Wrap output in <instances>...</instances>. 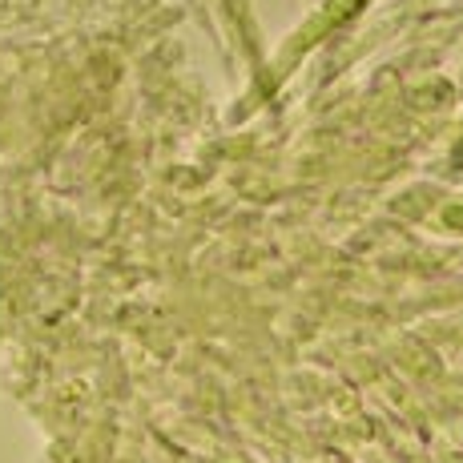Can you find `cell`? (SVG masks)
Returning a JSON list of instances; mask_svg holds the SVG:
<instances>
[{
  "mask_svg": "<svg viewBox=\"0 0 463 463\" xmlns=\"http://www.w3.org/2000/svg\"><path fill=\"white\" fill-rule=\"evenodd\" d=\"M448 222H451V226H459V230H463V206H451V210H448Z\"/></svg>",
  "mask_w": 463,
  "mask_h": 463,
  "instance_id": "6da1fadb",
  "label": "cell"
}]
</instances>
